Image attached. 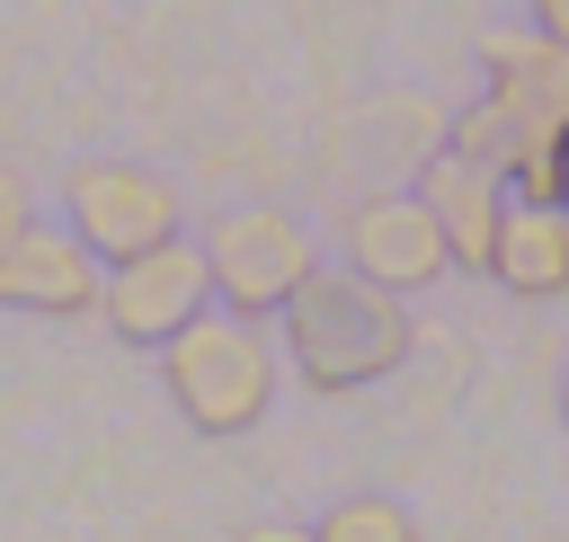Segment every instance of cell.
<instances>
[{
    "label": "cell",
    "instance_id": "cell-1",
    "mask_svg": "<svg viewBox=\"0 0 569 542\" xmlns=\"http://www.w3.org/2000/svg\"><path fill=\"white\" fill-rule=\"evenodd\" d=\"M409 347H418V329H409V293H391V284H373V275H302L293 284V302H284V355H293V373L311 382V391H365V382H382V373H400L409 364Z\"/></svg>",
    "mask_w": 569,
    "mask_h": 542
},
{
    "label": "cell",
    "instance_id": "cell-2",
    "mask_svg": "<svg viewBox=\"0 0 569 542\" xmlns=\"http://www.w3.org/2000/svg\"><path fill=\"white\" fill-rule=\"evenodd\" d=\"M160 382L178 400V418L196 435H249L276 400V347L258 338L249 311H196L169 347H160Z\"/></svg>",
    "mask_w": 569,
    "mask_h": 542
},
{
    "label": "cell",
    "instance_id": "cell-3",
    "mask_svg": "<svg viewBox=\"0 0 569 542\" xmlns=\"http://www.w3.org/2000/svg\"><path fill=\"white\" fill-rule=\"evenodd\" d=\"M489 98L507 107V124H516V169H507V187L525 195V204H560V151H569V44L560 36H489Z\"/></svg>",
    "mask_w": 569,
    "mask_h": 542
},
{
    "label": "cell",
    "instance_id": "cell-4",
    "mask_svg": "<svg viewBox=\"0 0 569 542\" xmlns=\"http://www.w3.org/2000/svg\"><path fill=\"white\" fill-rule=\"evenodd\" d=\"M213 302V267H204V249H187V240H151V249H133V258H116L107 275H98V320L116 329V347H169L196 311Z\"/></svg>",
    "mask_w": 569,
    "mask_h": 542
},
{
    "label": "cell",
    "instance_id": "cell-5",
    "mask_svg": "<svg viewBox=\"0 0 569 542\" xmlns=\"http://www.w3.org/2000/svg\"><path fill=\"white\" fill-rule=\"evenodd\" d=\"M204 267H213L222 311L267 320V311L293 302V284H302L320 258H311V231H302L293 213H276V204H240V213H222V222L204 231Z\"/></svg>",
    "mask_w": 569,
    "mask_h": 542
},
{
    "label": "cell",
    "instance_id": "cell-6",
    "mask_svg": "<svg viewBox=\"0 0 569 542\" xmlns=\"http://www.w3.org/2000/svg\"><path fill=\"white\" fill-rule=\"evenodd\" d=\"M62 213H71V231L89 240V258L98 267H116V258H133V249H151V240H178V187L160 178V169H133V160H80L71 178H62Z\"/></svg>",
    "mask_w": 569,
    "mask_h": 542
},
{
    "label": "cell",
    "instance_id": "cell-7",
    "mask_svg": "<svg viewBox=\"0 0 569 542\" xmlns=\"http://www.w3.org/2000/svg\"><path fill=\"white\" fill-rule=\"evenodd\" d=\"M98 258H89V240L62 222H27L9 249H0V311H36V320H80V311H98Z\"/></svg>",
    "mask_w": 569,
    "mask_h": 542
},
{
    "label": "cell",
    "instance_id": "cell-8",
    "mask_svg": "<svg viewBox=\"0 0 569 542\" xmlns=\"http://www.w3.org/2000/svg\"><path fill=\"white\" fill-rule=\"evenodd\" d=\"M347 267L391 284V293H418L436 275H453V249H445L427 195H373V204L347 213Z\"/></svg>",
    "mask_w": 569,
    "mask_h": 542
},
{
    "label": "cell",
    "instance_id": "cell-9",
    "mask_svg": "<svg viewBox=\"0 0 569 542\" xmlns=\"http://www.w3.org/2000/svg\"><path fill=\"white\" fill-rule=\"evenodd\" d=\"M498 187H507V178L480 169V160H462V151H436L427 178H418V195H427V213H436L453 267H471V275H489V249H498V222H507Z\"/></svg>",
    "mask_w": 569,
    "mask_h": 542
},
{
    "label": "cell",
    "instance_id": "cell-10",
    "mask_svg": "<svg viewBox=\"0 0 569 542\" xmlns=\"http://www.w3.org/2000/svg\"><path fill=\"white\" fill-rule=\"evenodd\" d=\"M489 275H498L516 302H551V293H569V213H560V204H516V213L498 222Z\"/></svg>",
    "mask_w": 569,
    "mask_h": 542
},
{
    "label": "cell",
    "instance_id": "cell-11",
    "mask_svg": "<svg viewBox=\"0 0 569 542\" xmlns=\"http://www.w3.org/2000/svg\"><path fill=\"white\" fill-rule=\"evenodd\" d=\"M320 542H418V515L391 498H338L320 515Z\"/></svg>",
    "mask_w": 569,
    "mask_h": 542
},
{
    "label": "cell",
    "instance_id": "cell-12",
    "mask_svg": "<svg viewBox=\"0 0 569 542\" xmlns=\"http://www.w3.org/2000/svg\"><path fill=\"white\" fill-rule=\"evenodd\" d=\"M445 151H462V160H480V169H498V178H507L525 142H516V124H507V107H498V98H480L471 116H453V133H445Z\"/></svg>",
    "mask_w": 569,
    "mask_h": 542
},
{
    "label": "cell",
    "instance_id": "cell-13",
    "mask_svg": "<svg viewBox=\"0 0 569 542\" xmlns=\"http://www.w3.org/2000/svg\"><path fill=\"white\" fill-rule=\"evenodd\" d=\"M27 222H36V204H27V187H18L9 169H0V249H9V240H18Z\"/></svg>",
    "mask_w": 569,
    "mask_h": 542
},
{
    "label": "cell",
    "instance_id": "cell-14",
    "mask_svg": "<svg viewBox=\"0 0 569 542\" xmlns=\"http://www.w3.org/2000/svg\"><path fill=\"white\" fill-rule=\"evenodd\" d=\"M525 9H533V27H542V36H560V44H569V0H525Z\"/></svg>",
    "mask_w": 569,
    "mask_h": 542
},
{
    "label": "cell",
    "instance_id": "cell-15",
    "mask_svg": "<svg viewBox=\"0 0 569 542\" xmlns=\"http://www.w3.org/2000/svg\"><path fill=\"white\" fill-rule=\"evenodd\" d=\"M560 204H569V151H560Z\"/></svg>",
    "mask_w": 569,
    "mask_h": 542
},
{
    "label": "cell",
    "instance_id": "cell-16",
    "mask_svg": "<svg viewBox=\"0 0 569 542\" xmlns=\"http://www.w3.org/2000/svg\"><path fill=\"white\" fill-rule=\"evenodd\" d=\"M560 418H569V373H560Z\"/></svg>",
    "mask_w": 569,
    "mask_h": 542
}]
</instances>
